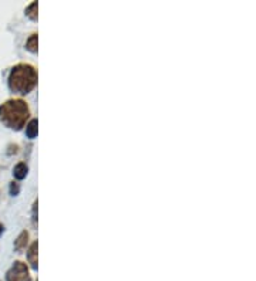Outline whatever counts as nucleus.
Returning <instances> with one entry per match:
<instances>
[{"mask_svg": "<svg viewBox=\"0 0 256 281\" xmlns=\"http://www.w3.org/2000/svg\"><path fill=\"white\" fill-rule=\"evenodd\" d=\"M28 117H30V109L27 107L26 101L20 98L7 100L0 107V121L6 127L16 131H20L25 127Z\"/></svg>", "mask_w": 256, "mask_h": 281, "instance_id": "nucleus-1", "label": "nucleus"}, {"mask_svg": "<svg viewBox=\"0 0 256 281\" xmlns=\"http://www.w3.org/2000/svg\"><path fill=\"white\" fill-rule=\"evenodd\" d=\"M37 85V71L30 64H17L9 76V87L13 93L28 94Z\"/></svg>", "mask_w": 256, "mask_h": 281, "instance_id": "nucleus-2", "label": "nucleus"}, {"mask_svg": "<svg viewBox=\"0 0 256 281\" xmlns=\"http://www.w3.org/2000/svg\"><path fill=\"white\" fill-rule=\"evenodd\" d=\"M30 274H28V268L25 263L22 261H16L12 268L7 271L6 281H30Z\"/></svg>", "mask_w": 256, "mask_h": 281, "instance_id": "nucleus-3", "label": "nucleus"}, {"mask_svg": "<svg viewBox=\"0 0 256 281\" xmlns=\"http://www.w3.org/2000/svg\"><path fill=\"white\" fill-rule=\"evenodd\" d=\"M37 249H39V244H37V241H34V243L30 246L28 252H27L28 263L31 264V267L33 268H37Z\"/></svg>", "mask_w": 256, "mask_h": 281, "instance_id": "nucleus-4", "label": "nucleus"}, {"mask_svg": "<svg viewBox=\"0 0 256 281\" xmlns=\"http://www.w3.org/2000/svg\"><path fill=\"white\" fill-rule=\"evenodd\" d=\"M27 171H28V168H27L26 163L20 162V163H17V165L14 166L13 174L17 179H23V178H26Z\"/></svg>", "mask_w": 256, "mask_h": 281, "instance_id": "nucleus-5", "label": "nucleus"}, {"mask_svg": "<svg viewBox=\"0 0 256 281\" xmlns=\"http://www.w3.org/2000/svg\"><path fill=\"white\" fill-rule=\"evenodd\" d=\"M27 241H28V233L25 230V231H22V234L17 237V240L14 241V247H16V250H23V249L26 247Z\"/></svg>", "mask_w": 256, "mask_h": 281, "instance_id": "nucleus-6", "label": "nucleus"}, {"mask_svg": "<svg viewBox=\"0 0 256 281\" xmlns=\"http://www.w3.org/2000/svg\"><path fill=\"white\" fill-rule=\"evenodd\" d=\"M39 127V122L37 120H31L28 122V125H27L26 128V134L28 138H34V136H37V128Z\"/></svg>", "mask_w": 256, "mask_h": 281, "instance_id": "nucleus-7", "label": "nucleus"}, {"mask_svg": "<svg viewBox=\"0 0 256 281\" xmlns=\"http://www.w3.org/2000/svg\"><path fill=\"white\" fill-rule=\"evenodd\" d=\"M26 49L31 53H37V34H31L26 43Z\"/></svg>", "mask_w": 256, "mask_h": 281, "instance_id": "nucleus-8", "label": "nucleus"}, {"mask_svg": "<svg viewBox=\"0 0 256 281\" xmlns=\"http://www.w3.org/2000/svg\"><path fill=\"white\" fill-rule=\"evenodd\" d=\"M26 14L31 20H36V19H37V1H33V3L27 7Z\"/></svg>", "mask_w": 256, "mask_h": 281, "instance_id": "nucleus-9", "label": "nucleus"}, {"mask_svg": "<svg viewBox=\"0 0 256 281\" xmlns=\"http://www.w3.org/2000/svg\"><path fill=\"white\" fill-rule=\"evenodd\" d=\"M10 193H12V195H17V193H19V185H17L16 182H13V183L10 185Z\"/></svg>", "mask_w": 256, "mask_h": 281, "instance_id": "nucleus-10", "label": "nucleus"}, {"mask_svg": "<svg viewBox=\"0 0 256 281\" xmlns=\"http://www.w3.org/2000/svg\"><path fill=\"white\" fill-rule=\"evenodd\" d=\"M3 230H4V226H3V225H1V223H0V234H1V233H3Z\"/></svg>", "mask_w": 256, "mask_h": 281, "instance_id": "nucleus-11", "label": "nucleus"}]
</instances>
